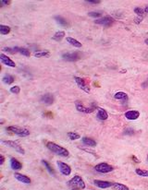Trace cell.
I'll return each instance as SVG.
<instances>
[{
  "instance_id": "1",
  "label": "cell",
  "mask_w": 148,
  "mask_h": 190,
  "mask_svg": "<svg viewBox=\"0 0 148 190\" xmlns=\"http://www.w3.org/2000/svg\"><path fill=\"white\" fill-rule=\"evenodd\" d=\"M46 147H47V149L50 151L54 152L55 154L59 155L61 157H68V154H69V152H68V150L67 149L57 145V144H56L55 142H51V141L47 142L46 143Z\"/></svg>"
},
{
  "instance_id": "2",
  "label": "cell",
  "mask_w": 148,
  "mask_h": 190,
  "mask_svg": "<svg viewBox=\"0 0 148 190\" xmlns=\"http://www.w3.org/2000/svg\"><path fill=\"white\" fill-rule=\"evenodd\" d=\"M68 185L71 186L72 188H81V189L85 188V183L80 175H75L74 177H72L68 182Z\"/></svg>"
},
{
  "instance_id": "3",
  "label": "cell",
  "mask_w": 148,
  "mask_h": 190,
  "mask_svg": "<svg viewBox=\"0 0 148 190\" xmlns=\"http://www.w3.org/2000/svg\"><path fill=\"white\" fill-rule=\"evenodd\" d=\"M75 106H76V109L78 111L82 112V113H84V114H90V113L94 112L95 109H96V107H97V105L95 104L94 103H93L91 104V106L86 107V106H84V104L82 102H79V101L75 103Z\"/></svg>"
},
{
  "instance_id": "4",
  "label": "cell",
  "mask_w": 148,
  "mask_h": 190,
  "mask_svg": "<svg viewBox=\"0 0 148 190\" xmlns=\"http://www.w3.org/2000/svg\"><path fill=\"white\" fill-rule=\"evenodd\" d=\"M7 131H10L11 133L19 136V137H27V136L30 135V131L26 128H19V126H15V125H10L7 128Z\"/></svg>"
},
{
  "instance_id": "5",
  "label": "cell",
  "mask_w": 148,
  "mask_h": 190,
  "mask_svg": "<svg viewBox=\"0 0 148 190\" xmlns=\"http://www.w3.org/2000/svg\"><path fill=\"white\" fill-rule=\"evenodd\" d=\"M82 57L81 53L79 52H71V53H65L62 55V58L68 62H75L80 60Z\"/></svg>"
},
{
  "instance_id": "6",
  "label": "cell",
  "mask_w": 148,
  "mask_h": 190,
  "mask_svg": "<svg viewBox=\"0 0 148 190\" xmlns=\"http://www.w3.org/2000/svg\"><path fill=\"white\" fill-rule=\"evenodd\" d=\"M2 143L5 144V145H7V146H8V147L14 149L16 151H18L19 153H21V154H25V150L20 145L19 143H17L15 141H12V140H3Z\"/></svg>"
},
{
  "instance_id": "7",
  "label": "cell",
  "mask_w": 148,
  "mask_h": 190,
  "mask_svg": "<svg viewBox=\"0 0 148 190\" xmlns=\"http://www.w3.org/2000/svg\"><path fill=\"white\" fill-rule=\"evenodd\" d=\"M94 170L101 174H108L113 171V167L111 165L106 164V162H101V164L94 166Z\"/></svg>"
},
{
  "instance_id": "8",
  "label": "cell",
  "mask_w": 148,
  "mask_h": 190,
  "mask_svg": "<svg viewBox=\"0 0 148 190\" xmlns=\"http://www.w3.org/2000/svg\"><path fill=\"white\" fill-rule=\"evenodd\" d=\"M114 19L110 16H105L101 18V19H97L96 21H94V23L102 25L104 27H110L113 23H114Z\"/></svg>"
},
{
  "instance_id": "9",
  "label": "cell",
  "mask_w": 148,
  "mask_h": 190,
  "mask_svg": "<svg viewBox=\"0 0 148 190\" xmlns=\"http://www.w3.org/2000/svg\"><path fill=\"white\" fill-rule=\"evenodd\" d=\"M57 164L58 166L59 172L63 175H69L71 174V166H69L68 164H65V162L60 161H57Z\"/></svg>"
},
{
  "instance_id": "10",
  "label": "cell",
  "mask_w": 148,
  "mask_h": 190,
  "mask_svg": "<svg viewBox=\"0 0 148 190\" xmlns=\"http://www.w3.org/2000/svg\"><path fill=\"white\" fill-rule=\"evenodd\" d=\"M74 80L76 81V83L80 89H82V90H84L85 92H90V87L87 84V82L85 81V79L79 78V77H74Z\"/></svg>"
},
{
  "instance_id": "11",
  "label": "cell",
  "mask_w": 148,
  "mask_h": 190,
  "mask_svg": "<svg viewBox=\"0 0 148 190\" xmlns=\"http://www.w3.org/2000/svg\"><path fill=\"white\" fill-rule=\"evenodd\" d=\"M0 60H1L2 64L7 66V67H15L16 64L13 60H11L10 57H7V56H5L4 54H1L0 55Z\"/></svg>"
},
{
  "instance_id": "12",
  "label": "cell",
  "mask_w": 148,
  "mask_h": 190,
  "mask_svg": "<svg viewBox=\"0 0 148 190\" xmlns=\"http://www.w3.org/2000/svg\"><path fill=\"white\" fill-rule=\"evenodd\" d=\"M55 99H54V96L50 94V93H46V94H43L42 97H41V103H45L46 105H50L54 103Z\"/></svg>"
},
{
  "instance_id": "13",
  "label": "cell",
  "mask_w": 148,
  "mask_h": 190,
  "mask_svg": "<svg viewBox=\"0 0 148 190\" xmlns=\"http://www.w3.org/2000/svg\"><path fill=\"white\" fill-rule=\"evenodd\" d=\"M14 177L18 181H20V182L23 183V184H31V182H32V180H31L30 177H28L27 175L19 174V173H15L14 174Z\"/></svg>"
},
{
  "instance_id": "14",
  "label": "cell",
  "mask_w": 148,
  "mask_h": 190,
  "mask_svg": "<svg viewBox=\"0 0 148 190\" xmlns=\"http://www.w3.org/2000/svg\"><path fill=\"white\" fill-rule=\"evenodd\" d=\"M140 116V113L135 110H130L125 113V117L129 120H136Z\"/></svg>"
},
{
  "instance_id": "15",
  "label": "cell",
  "mask_w": 148,
  "mask_h": 190,
  "mask_svg": "<svg viewBox=\"0 0 148 190\" xmlns=\"http://www.w3.org/2000/svg\"><path fill=\"white\" fill-rule=\"evenodd\" d=\"M94 184L100 188H108L113 186V184L111 182H108V181H103V180H94Z\"/></svg>"
},
{
  "instance_id": "16",
  "label": "cell",
  "mask_w": 148,
  "mask_h": 190,
  "mask_svg": "<svg viewBox=\"0 0 148 190\" xmlns=\"http://www.w3.org/2000/svg\"><path fill=\"white\" fill-rule=\"evenodd\" d=\"M97 118H98L99 120H102V121L107 120V119L108 118V112H107L106 110L102 109V108L98 107V108H97Z\"/></svg>"
},
{
  "instance_id": "17",
  "label": "cell",
  "mask_w": 148,
  "mask_h": 190,
  "mask_svg": "<svg viewBox=\"0 0 148 190\" xmlns=\"http://www.w3.org/2000/svg\"><path fill=\"white\" fill-rule=\"evenodd\" d=\"M10 166L13 170H21L22 168V164L15 158L10 159Z\"/></svg>"
},
{
  "instance_id": "18",
  "label": "cell",
  "mask_w": 148,
  "mask_h": 190,
  "mask_svg": "<svg viewBox=\"0 0 148 190\" xmlns=\"http://www.w3.org/2000/svg\"><path fill=\"white\" fill-rule=\"evenodd\" d=\"M82 140L84 145L88 146V147H95V146H96V141L94 140L93 139L87 138V137H83L82 139Z\"/></svg>"
},
{
  "instance_id": "19",
  "label": "cell",
  "mask_w": 148,
  "mask_h": 190,
  "mask_svg": "<svg viewBox=\"0 0 148 190\" xmlns=\"http://www.w3.org/2000/svg\"><path fill=\"white\" fill-rule=\"evenodd\" d=\"M66 40H67V42L69 44H71L72 46H74V47H77V48L82 47V43H80L78 40H76V39L72 38V37H67Z\"/></svg>"
},
{
  "instance_id": "20",
  "label": "cell",
  "mask_w": 148,
  "mask_h": 190,
  "mask_svg": "<svg viewBox=\"0 0 148 190\" xmlns=\"http://www.w3.org/2000/svg\"><path fill=\"white\" fill-rule=\"evenodd\" d=\"M64 36H65V32L64 31H58V32H57L54 34V36L52 37V39H53L54 41H57V42H60L64 38Z\"/></svg>"
},
{
  "instance_id": "21",
  "label": "cell",
  "mask_w": 148,
  "mask_h": 190,
  "mask_svg": "<svg viewBox=\"0 0 148 190\" xmlns=\"http://www.w3.org/2000/svg\"><path fill=\"white\" fill-rule=\"evenodd\" d=\"M2 80H3V82L7 84V85H10L14 82V77L10 75V74H6L3 78H2Z\"/></svg>"
},
{
  "instance_id": "22",
  "label": "cell",
  "mask_w": 148,
  "mask_h": 190,
  "mask_svg": "<svg viewBox=\"0 0 148 190\" xmlns=\"http://www.w3.org/2000/svg\"><path fill=\"white\" fill-rule=\"evenodd\" d=\"M114 98L117 99V100H123V101H127L128 100V95L123 92H116L114 94Z\"/></svg>"
},
{
  "instance_id": "23",
  "label": "cell",
  "mask_w": 148,
  "mask_h": 190,
  "mask_svg": "<svg viewBox=\"0 0 148 190\" xmlns=\"http://www.w3.org/2000/svg\"><path fill=\"white\" fill-rule=\"evenodd\" d=\"M17 53H20L21 54V55L25 56H31V53H30V50L26 49V48H23V47H15Z\"/></svg>"
},
{
  "instance_id": "24",
  "label": "cell",
  "mask_w": 148,
  "mask_h": 190,
  "mask_svg": "<svg viewBox=\"0 0 148 190\" xmlns=\"http://www.w3.org/2000/svg\"><path fill=\"white\" fill-rule=\"evenodd\" d=\"M55 20L57 21V22L59 24V25H61V26H64V27H67L68 26V21L64 19V18H62L61 16H56L55 17Z\"/></svg>"
},
{
  "instance_id": "25",
  "label": "cell",
  "mask_w": 148,
  "mask_h": 190,
  "mask_svg": "<svg viewBox=\"0 0 148 190\" xmlns=\"http://www.w3.org/2000/svg\"><path fill=\"white\" fill-rule=\"evenodd\" d=\"M50 56V52L49 51H40V52H36L34 54V56L35 57H48Z\"/></svg>"
},
{
  "instance_id": "26",
  "label": "cell",
  "mask_w": 148,
  "mask_h": 190,
  "mask_svg": "<svg viewBox=\"0 0 148 190\" xmlns=\"http://www.w3.org/2000/svg\"><path fill=\"white\" fill-rule=\"evenodd\" d=\"M112 186L115 190H130L127 186H125L123 184H120V183H114Z\"/></svg>"
},
{
  "instance_id": "27",
  "label": "cell",
  "mask_w": 148,
  "mask_h": 190,
  "mask_svg": "<svg viewBox=\"0 0 148 190\" xmlns=\"http://www.w3.org/2000/svg\"><path fill=\"white\" fill-rule=\"evenodd\" d=\"M10 32V27H8L7 25H3V24L0 25V33L2 35L8 34Z\"/></svg>"
},
{
  "instance_id": "28",
  "label": "cell",
  "mask_w": 148,
  "mask_h": 190,
  "mask_svg": "<svg viewBox=\"0 0 148 190\" xmlns=\"http://www.w3.org/2000/svg\"><path fill=\"white\" fill-rule=\"evenodd\" d=\"M135 173L140 175V176H143V177H148V171L147 170H144V169H140L138 168L135 170Z\"/></svg>"
},
{
  "instance_id": "29",
  "label": "cell",
  "mask_w": 148,
  "mask_h": 190,
  "mask_svg": "<svg viewBox=\"0 0 148 190\" xmlns=\"http://www.w3.org/2000/svg\"><path fill=\"white\" fill-rule=\"evenodd\" d=\"M68 137L69 139H71V140H77L81 138V136L76 132H68Z\"/></svg>"
},
{
  "instance_id": "30",
  "label": "cell",
  "mask_w": 148,
  "mask_h": 190,
  "mask_svg": "<svg viewBox=\"0 0 148 190\" xmlns=\"http://www.w3.org/2000/svg\"><path fill=\"white\" fill-rule=\"evenodd\" d=\"M42 164H43V165H45L46 166V170L49 172V173L51 174V175H55V171L53 170V168H52L51 166H50V164H48V162L46 161V160H42Z\"/></svg>"
},
{
  "instance_id": "31",
  "label": "cell",
  "mask_w": 148,
  "mask_h": 190,
  "mask_svg": "<svg viewBox=\"0 0 148 190\" xmlns=\"http://www.w3.org/2000/svg\"><path fill=\"white\" fill-rule=\"evenodd\" d=\"M134 13L137 14V16H144V14L145 13L144 12V8H141V7H135L134 8Z\"/></svg>"
},
{
  "instance_id": "32",
  "label": "cell",
  "mask_w": 148,
  "mask_h": 190,
  "mask_svg": "<svg viewBox=\"0 0 148 190\" xmlns=\"http://www.w3.org/2000/svg\"><path fill=\"white\" fill-rule=\"evenodd\" d=\"M3 51H4V52H7L8 54H11V55H14V54H16V53H17V51H16L15 47H13V48H10V47H5V48H3Z\"/></svg>"
},
{
  "instance_id": "33",
  "label": "cell",
  "mask_w": 148,
  "mask_h": 190,
  "mask_svg": "<svg viewBox=\"0 0 148 190\" xmlns=\"http://www.w3.org/2000/svg\"><path fill=\"white\" fill-rule=\"evenodd\" d=\"M21 92V88L19 86H14V87H11L10 89V92L14 93V94H19Z\"/></svg>"
},
{
  "instance_id": "34",
  "label": "cell",
  "mask_w": 148,
  "mask_h": 190,
  "mask_svg": "<svg viewBox=\"0 0 148 190\" xmlns=\"http://www.w3.org/2000/svg\"><path fill=\"white\" fill-rule=\"evenodd\" d=\"M88 15L90 16V17H92V18H96V19H97V18H99V17H101V13H99V12H89L88 13Z\"/></svg>"
},
{
  "instance_id": "35",
  "label": "cell",
  "mask_w": 148,
  "mask_h": 190,
  "mask_svg": "<svg viewBox=\"0 0 148 190\" xmlns=\"http://www.w3.org/2000/svg\"><path fill=\"white\" fill-rule=\"evenodd\" d=\"M144 20V16H137L135 19H134V22L136 24H139V23H141Z\"/></svg>"
},
{
  "instance_id": "36",
  "label": "cell",
  "mask_w": 148,
  "mask_h": 190,
  "mask_svg": "<svg viewBox=\"0 0 148 190\" xmlns=\"http://www.w3.org/2000/svg\"><path fill=\"white\" fill-rule=\"evenodd\" d=\"M125 135H133L134 134V130L133 128H126L124 131Z\"/></svg>"
},
{
  "instance_id": "37",
  "label": "cell",
  "mask_w": 148,
  "mask_h": 190,
  "mask_svg": "<svg viewBox=\"0 0 148 190\" xmlns=\"http://www.w3.org/2000/svg\"><path fill=\"white\" fill-rule=\"evenodd\" d=\"M86 3H89V4H100L101 1H100V0H87Z\"/></svg>"
},
{
  "instance_id": "38",
  "label": "cell",
  "mask_w": 148,
  "mask_h": 190,
  "mask_svg": "<svg viewBox=\"0 0 148 190\" xmlns=\"http://www.w3.org/2000/svg\"><path fill=\"white\" fill-rule=\"evenodd\" d=\"M0 3H1L2 5H10L11 3V1L10 0H1Z\"/></svg>"
},
{
  "instance_id": "39",
  "label": "cell",
  "mask_w": 148,
  "mask_h": 190,
  "mask_svg": "<svg viewBox=\"0 0 148 190\" xmlns=\"http://www.w3.org/2000/svg\"><path fill=\"white\" fill-rule=\"evenodd\" d=\"M4 161H5V157L3 155H0V164H4Z\"/></svg>"
},
{
  "instance_id": "40",
  "label": "cell",
  "mask_w": 148,
  "mask_h": 190,
  "mask_svg": "<svg viewBox=\"0 0 148 190\" xmlns=\"http://www.w3.org/2000/svg\"><path fill=\"white\" fill-rule=\"evenodd\" d=\"M142 87L143 88H146V87H148V78L144 81V82L142 84Z\"/></svg>"
},
{
  "instance_id": "41",
  "label": "cell",
  "mask_w": 148,
  "mask_h": 190,
  "mask_svg": "<svg viewBox=\"0 0 148 190\" xmlns=\"http://www.w3.org/2000/svg\"><path fill=\"white\" fill-rule=\"evenodd\" d=\"M132 159H133L135 162H137V164H139V162H140V161H139V159H137L135 156H132Z\"/></svg>"
},
{
  "instance_id": "42",
  "label": "cell",
  "mask_w": 148,
  "mask_h": 190,
  "mask_svg": "<svg viewBox=\"0 0 148 190\" xmlns=\"http://www.w3.org/2000/svg\"><path fill=\"white\" fill-rule=\"evenodd\" d=\"M144 12H145V13H148V6H146V7H144Z\"/></svg>"
},
{
  "instance_id": "43",
  "label": "cell",
  "mask_w": 148,
  "mask_h": 190,
  "mask_svg": "<svg viewBox=\"0 0 148 190\" xmlns=\"http://www.w3.org/2000/svg\"><path fill=\"white\" fill-rule=\"evenodd\" d=\"M144 43H146V44L148 45V38H147V39H145V41H144Z\"/></svg>"
},
{
  "instance_id": "44",
  "label": "cell",
  "mask_w": 148,
  "mask_h": 190,
  "mask_svg": "<svg viewBox=\"0 0 148 190\" xmlns=\"http://www.w3.org/2000/svg\"><path fill=\"white\" fill-rule=\"evenodd\" d=\"M147 161H148V155H147Z\"/></svg>"
},
{
  "instance_id": "45",
  "label": "cell",
  "mask_w": 148,
  "mask_h": 190,
  "mask_svg": "<svg viewBox=\"0 0 148 190\" xmlns=\"http://www.w3.org/2000/svg\"><path fill=\"white\" fill-rule=\"evenodd\" d=\"M72 190H76V189H74V188H73V189H72Z\"/></svg>"
}]
</instances>
